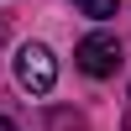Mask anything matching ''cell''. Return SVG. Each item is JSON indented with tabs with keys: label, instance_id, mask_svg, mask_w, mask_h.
I'll use <instances>...</instances> for the list:
<instances>
[{
	"label": "cell",
	"instance_id": "3",
	"mask_svg": "<svg viewBox=\"0 0 131 131\" xmlns=\"http://www.w3.org/2000/svg\"><path fill=\"white\" fill-rule=\"evenodd\" d=\"M73 10H84L89 21H110L121 10V0H73Z\"/></svg>",
	"mask_w": 131,
	"mask_h": 131
},
{
	"label": "cell",
	"instance_id": "4",
	"mask_svg": "<svg viewBox=\"0 0 131 131\" xmlns=\"http://www.w3.org/2000/svg\"><path fill=\"white\" fill-rule=\"evenodd\" d=\"M52 131H89V121L73 110H52Z\"/></svg>",
	"mask_w": 131,
	"mask_h": 131
},
{
	"label": "cell",
	"instance_id": "5",
	"mask_svg": "<svg viewBox=\"0 0 131 131\" xmlns=\"http://www.w3.org/2000/svg\"><path fill=\"white\" fill-rule=\"evenodd\" d=\"M0 131H21V126H16V121H10V115H0Z\"/></svg>",
	"mask_w": 131,
	"mask_h": 131
},
{
	"label": "cell",
	"instance_id": "1",
	"mask_svg": "<svg viewBox=\"0 0 131 131\" xmlns=\"http://www.w3.org/2000/svg\"><path fill=\"white\" fill-rule=\"evenodd\" d=\"M16 84L31 94V100L52 94V84H58V58H52L42 42H21L16 47Z\"/></svg>",
	"mask_w": 131,
	"mask_h": 131
},
{
	"label": "cell",
	"instance_id": "2",
	"mask_svg": "<svg viewBox=\"0 0 131 131\" xmlns=\"http://www.w3.org/2000/svg\"><path fill=\"white\" fill-rule=\"evenodd\" d=\"M73 68L89 73V79H110L121 68V37L115 31H89V37L73 47Z\"/></svg>",
	"mask_w": 131,
	"mask_h": 131
}]
</instances>
